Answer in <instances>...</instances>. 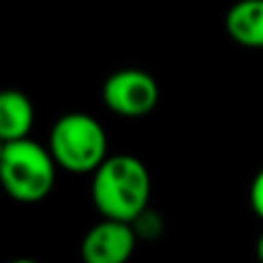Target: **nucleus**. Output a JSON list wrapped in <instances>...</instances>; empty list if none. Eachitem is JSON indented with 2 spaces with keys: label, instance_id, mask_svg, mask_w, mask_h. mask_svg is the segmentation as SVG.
<instances>
[{
  "label": "nucleus",
  "instance_id": "9d476101",
  "mask_svg": "<svg viewBox=\"0 0 263 263\" xmlns=\"http://www.w3.org/2000/svg\"><path fill=\"white\" fill-rule=\"evenodd\" d=\"M12 263H37V261H32V259H16V261H12Z\"/></svg>",
  "mask_w": 263,
  "mask_h": 263
},
{
  "label": "nucleus",
  "instance_id": "39448f33",
  "mask_svg": "<svg viewBox=\"0 0 263 263\" xmlns=\"http://www.w3.org/2000/svg\"><path fill=\"white\" fill-rule=\"evenodd\" d=\"M136 238L132 224L102 219L83 238L81 259L83 263H127L134 254Z\"/></svg>",
  "mask_w": 263,
  "mask_h": 263
},
{
  "label": "nucleus",
  "instance_id": "20e7f679",
  "mask_svg": "<svg viewBox=\"0 0 263 263\" xmlns=\"http://www.w3.org/2000/svg\"><path fill=\"white\" fill-rule=\"evenodd\" d=\"M102 100L106 109L125 118L148 116L159 102L157 81L143 69H118L102 86Z\"/></svg>",
  "mask_w": 263,
  "mask_h": 263
},
{
  "label": "nucleus",
  "instance_id": "f03ea898",
  "mask_svg": "<svg viewBox=\"0 0 263 263\" xmlns=\"http://www.w3.org/2000/svg\"><path fill=\"white\" fill-rule=\"evenodd\" d=\"M55 159L30 139L12 141L0 153V178L7 194L18 203L46 199L55 185Z\"/></svg>",
  "mask_w": 263,
  "mask_h": 263
},
{
  "label": "nucleus",
  "instance_id": "423d86ee",
  "mask_svg": "<svg viewBox=\"0 0 263 263\" xmlns=\"http://www.w3.org/2000/svg\"><path fill=\"white\" fill-rule=\"evenodd\" d=\"M227 30L247 49H263V0H240L227 14Z\"/></svg>",
  "mask_w": 263,
  "mask_h": 263
},
{
  "label": "nucleus",
  "instance_id": "7ed1b4c3",
  "mask_svg": "<svg viewBox=\"0 0 263 263\" xmlns=\"http://www.w3.org/2000/svg\"><path fill=\"white\" fill-rule=\"evenodd\" d=\"M49 153L55 164L72 173H95L109 159L106 132L88 114H67L49 134Z\"/></svg>",
  "mask_w": 263,
  "mask_h": 263
},
{
  "label": "nucleus",
  "instance_id": "f257e3e1",
  "mask_svg": "<svg viewBox=\"0 0 263 263\" xmlns=\"http://www.w3.org/2000/svg\"><path fill=\"white\" fill-rule=\"evenodd\" d=\"M92 203L111 222L134 224L148 213L150 173L139 157L111 155L92 176Z\"/></svg>",
  "mask_w": 263,
  "mask_h": 263
},
{
  "label": "nucleus",
  "instance_id": "0eeeda50",
  "mask_svg": "<svg viewBox=\"0 0 263 263\" xmlns=\"http://www.w3.org/2000/svg\"><path fill=\"white\" fill-rule=\"evenodd\" d=\"M32 120L35 111L21 90H5L0 95V139L5 143L28 139Z\"/></svg>",
  "mask_w": 263,
  "mask_h": 263
},
{
  "label": "nucleus",
  "instance_id": "6e6552de",
  "mask_svg": "<svg viewBox=\"0 0 263 263\" xmlns=\"http://www.w3.org/2000/svg\"><path fill=\"white\" fill-rule=\"evenodd\" d=\"M250 203H252V210H254V213L263 219V168L254 176V180H252Z\"/></svg>",
  "mask_w": 263,
  "mask_h": 263
},
{
  "label": "nucleus",
  "instance_id": "1a4fd4ad",
  "mask_svg": "<svg viewBox=\"0 0 263 263\" xmlns=\"http://www.w3.org/2000/svg\"><path fill=\"white\" fill-rule=\"evenodd\" d=\"M256 259H259V263H263V233L256 240Z\"/></svg>",
  "mask_w": 263,
  "mask_h": 263
}]
</instances>
